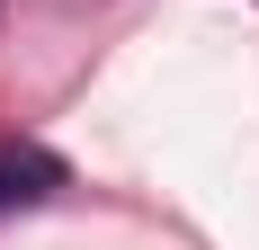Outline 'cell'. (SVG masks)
Returning a JSON list of instances; mask_svg holds the SVG:
<instances>
[{
    "instance_id": "obj_1",
    "label": "cell",
    "mask_w": 259,
    "mask_h": 250,
    "mask_svg": "<svg viewBox=\"0 0 259 250\" xmlns=\"http://www.w3.org/2000/svg\"><path fill=\"white\" fill-rule=\"evenodd\" d=\"M72 188V161L45 152L36 134H0V215H27V205H54Z\"/></svg>"
}]
</instances>
